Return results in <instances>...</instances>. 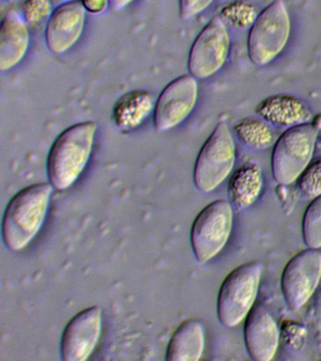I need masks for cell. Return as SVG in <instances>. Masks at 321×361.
<instances>
[{
    "instance_id": "e0dca14e",
    "label": "cell",
    "mask_w": 321,
    "mask_h": 361,
    "mask_svg": "<svg viewBox=\"0 0 321 361\" xmlns=\"http://www.w3.org/2000/svg\"><path fill=\"white\" fill-rule=\"evenodd\" d=\"M263 188V175L255 164L242 166L231 177L228 196L231 205L236 210L249 208L260 196Z\"/></svg>"
},
{
    "instance_id": "ac0fdd59",
    "label": "cell",
    "mask_w": 321,
    "mask_h": 361,
    "mask_svg": "<svg viewBox=\"0 0 321 361\" xmlns=\"http://www.w3.org/2000/svg\"><path fill=\"white\" fill-rule=\"evenodd\" d=\"M153 96L145 90H133L118 100L114 109V118L120 129L139 127L155 110Z\"/></svg>"
},
{
    "instance_id": "cb8c5ba5",
    "label": "cell",
    "mask_w": 321,
    "mask_h": 361,
    "mask_svg": "<svg viewBox=\"0 0 321 361\" xmlns=\"http://www.w3.org/2000/svg\"><path fill=\"white\" fill-rule=\"evenodd\" d=\"M214 0H179L180 17L190 20L204 13Z\"/></svg>"
},
{
    "instance_id": "30bf717a",
    "label": "cell",
    "mask_w": 321,
    "mask_h": 361,
    "mask_svg": "<svg viewBox=\"0 0 321 361\" xmlns=\"http://www.w3.org/2000/svg\"><path fill=\"white\" fill-rule=\"evenodd\" d=\"M198 98V83L193 75L179 76L159 95L154 110L155 128L166 132L176 128L193 112Z\"/></svg>"
},
{
    "instance_id": "d6986e66",
    "label": "cell",
    "mask_w": 321,
    "mask_h": 361,
    "mask_svg": "<svg viewBox=\"0 0 321 361\" xmlns=\"http://www.w3.org/2000/svg\"><path fill=\"white\" fill-rule=\"evenodd\" d=\"M234 131L244 145L256 151L269 149L275 144L274 133L262 118H242L235 124Z\"/></svg>"
},
{
    "instance_id": "52a82bcc",
    "label": "cell",
    "mask_w": 321,
    "mask_h": 361,
    "mask_svg": "<svg viewBox=\"0 0 321 361\" xmlns=\"http://www.w3.org/2000/svg\"><path fill=\"white\" fill-rule=\"evenodd\" d=\"M233 206L224 200L202 209L190 231L191 247L200 264L210 262L225 247L233 227Z\"/></svg>"
},
{
    "instance_id": "7402d4cb",
    "label": "cell",
    "mask_w": 321,
    "mask_h": 361,
    "mask_svg": "<svg viewBox=\"0 0 321 361\" xmlns=\"http://www.w3.org/2000/svg\"><path fill=\"white\" fill-rule=\"evenodd\" d=\"M222 14L228 21L241 27L253 25L258 16L253 6L241 0L230 3L222 10Z\"/></svg>"
},
{
    "instance_id": "3957f363",
    "label": "cell",
    "mask_w": 321,
    "mask_h": 361,
    "mask_svg": "<svg viewBox=\"0 0 321 361\" xmlns=\"http://www.w3.org/2000/svg\"><path fill=\"white\" fill-rule=\"evenodd\" d=\"M291 31L289 8L284 0H274L258 14L248 35V55L258 67L266 66L281 53Z\"/></svg>"
},
{
    "instance_id": "4316f807",
    "label": "cell",
    "mask_w": 321,
    "mask_h": 361,
    "mask_svg": "<svg viewBox=\"0 0 321 361\" xmlns=\"http://www.w3.org/2000/svg\"><path fill=\"white\" fill-rule=\"evenodd\" d=\"M52 1L53 3V6H54L55 8H57L59 6L75 1V0H52Z\"/></svg>"
},
{
    "instance_id": "2e32d148",
    "label": "cell",
    "mask_w": 321,
    "mask_h": 361,
    "mask_svg": "<svg viewBox=\"0 0 321 361\" xmlns=\"http://www.w3.org/2000/svg\"><path fill=\"white\" fill-rule=\"evenodd\" d=\"M205 329L198 319L183 322L169 343L166 360L198 361L204 354Z\"/></svg>"
},
{
    "instance_id": "ba28073f",
    "label": "cell",
    "mask_w": 321,
    "mask_h": 361,
    "mask_svg": "<svg viewBox=\"0 0 321 361\" xmlns=\"http://www.w3.org/2000/svg\"><path fill=\"white\" fill-rule=\"evenodd\" d=\"M230 35L221 16L208 22L191 47L188 70L196 79H207L224 67L229 55Z\"/></svg>"
},
{
    "instance_id": "8992f818",
    "label": "cell",
    "mask_w": 321,
    "mask_h": 361,
    "mask_svg": "<svg viewBox=\"0 0 321 361\" xmlns=\"http://www.w3.org/2000/svg\"><path fill=\"white\" fill-rule=\"evenodd\" d=\"M236 149L229 127L218 123L202 145L194 166V185L202 193H210L221 185L235 166Z\"/></svg>"
},
{
    "instance_id": "5b68a950",
    "label": "cell",
    "mask_w": 321,
    "mask_h": 361,
    "mask_svg": "<svg viewBox=\"0 0 321 361\" xmlns=\"http://www.w3.org/2000/svg\"><path fill=\"white\" fill-rule=\"evenodd\" d=\"M318 130L312 123L291 127L276 140L272 155L273 178L289 185L300 178L311 164Z\"/></svg>"
},
{
    "instance_id": "4fadbf2b",
    "label": "cell",
    "mask_w": 321,
    "mask_h": 361,
    "mask_svg": "<svg viewBox=\"0 0 321 361\" xmlns=\"http://www.w3.org/2000/svg\"><path fill=\"white\" fill-rule=\"evenodd\" d=\"M245 343L252 360H272L277 352L280 331L266 307L256 304L245 322Z\"/></svg>"
},
{
    "instance_id": "7a4b0ae2",
    "label": "cell",
    "mask_w": 321,
    "mask_h": 361,
    "mask_svg": "<svg viewBox=\"0 0 321 361\" xmlns=\"http://www.w3.org/2000/svg\"><path fill=\"white\" fill-rule=\"evenodd\" d=\"M97 129L94 121H85L59 135L47 159V174L53 188L64 191L77 182L91 157Z\"/></svg>"
},
{
    "instance_id": "484cf974",
    "label": "cell",
    "mask_w": 321,
    "mask_h": 361,
    "mask_svg": "<svg viewBox=\"0 0 321 361\" xmlns=\"http://www.w3.org/2000/svg\"><path fill=\"white\" fill-rule=\"evenodd\" d=\"M135 0H109V7L112 11H120L131 5Z\"/></svg>"
},
{
    "instance_id": "6da1fadb",
    "label": "cell",
    "mask_w": 321,
    "mask_h": 361,
    "mask_svg": "<svg viewBox=\"0 0 321 361\" xmlns=\"http://www.w3.org/2000/svg\"><path fill=\"white\" fill-rule=\"evenodd\" d=\"M52 186L49 183H36L11 200L2 220V238L8 250H23L37 235L46 220Z\"/></svg>"
},
{
    "instance_id": "603a6c76",
    "label": "cell",
    "mask_w": 321,
    "mask_h": 361,
    "mask_svg": "<svg viewBox=\"0 0 321 361\" xmlns=\"http://www.w3.org/2000/svg\"><path fill=\"white\" fill-rule=\"evenodd\" d=\"M298 180V188L308 199L321 196V159L310 164Z\"/></svg>"
},
{
    "instance_id": "d4e9b609",
    "label": "cell",
    "mask_w": 321,
    "mask_h": 361,
    "mask_svg": "<svg viewBox=\"0 0 321 361\" xmlns=\"http://www.w3.org/2000/svg\"><path fill=\"white\" fill-rule=\"evenodd\" d=\"M84 8L89 13L97 14L102 13L109 5V0H81Z\"/></svg>"
},
{
    "instance_id": "9a60e30c",
    "label": "cell",
    "mask_w": 321,
    "mask_h": 361,
    "mask_svg": "<svg viewBox=\"0 0 321 361\" xmlns=\"http://www.w3.org/2000/svg\"><path fill=\"white\" fill-rule=\"evenodd\" d=\"M256 113L273 126L291 127L311 123V109L301 99L287 94L269 96L258 104Z\"/></svg>"
},
{
    "instance_id": "44dd1931",
    "label": "cell",
    "mask_w": 321,
    "mask_h": 361,
    "mask_svg": "<svg viewBox=\"0 0 321 361\" xmlns=\"http://www.w3.org/2000/svg\"><path fill=\"white\" fill-rule=\"evenodd\" d=\"M52 0H26L23 5V18L32 28H39L49 22L53 13Z\"/></svg>"
},
{
    "instance_id": "5bb4252c",
    "label": "cell",
    "mask_w": 321,
    "mask_h": 361,
    "mask_svg": "<svg viewBox=\"0 0 321 361\" xmlns=\"http://www.w3.org/2000/svg\"><path fill=\"white\" fill-rule=\"evenodd\" d=\"M30 45V27L23 16L11 11L0 27V70L13 69L24 59Z\"/></svg>"
},
{
    "instance_id": "9c48e42d",
    "label": "cell",
    "mask_w": 321,
    "mask_h": 361,
    "mask_svg": "<svg viewBox=\"0 0 321 361\" xmlns=\"http://www.w3.org/2000/svg\"><path fill=\"white\" fill-rule=\"evenodd\" d=\"M321 279V252L309 247L301 251L284 267L281 292L293 310H301L314 295Z\"/></svg>"
},
{
    "instance_id": "ffe728a7",
    "label": "cell",
    "mask_w": 321,
    "mask_h": 361,
    "mask_svg": "<svg viewBox=\"0 0 321 361\" xmlns=\"http://www.w3.org/2000/svg\"><path fill=\"white\" fill-rule=\"evenodd\" d=\"M303 235L307 247H321V196L313 200L304 213Z\"/></svg>"
},
{
    "instance_id": "277c9868",
    "label": "cell",
    "mask_w": 321,
    "mask_h": 361,
    "mask_svg": "<svg viewBox=\"0 0 321 361\" xmlns=\"http://www.w3.org/2000/svg\"><path fill=\"white\" fill-rule=\"evenodd\" d=\"M263 268L261 262H247L234 269L222 282L217 309L224 326H238L255 307Z\"/></svg>"
},
{
    "instance_id": "7c38bea8",
    "label": "cell",
    "mask_w": 321,
    "mask_h": 361,
    "mask_svg": "<svg viewBox=\"0 0 321 361\" xmlns=\"http://www.w3.org/2000/svg\"><path fill=\"white\" fill-rule=\"evenodd\" d=\"M86 11L78 0L55 8L46 28L47 45L52 53L61 55L77 44L83 32Z\"/></svg>"
},
{
    "instance_id": "8fae6325",
    "label": "cell",
    "mask_w": 321,
    "mask_h": 361,
    "mask_svg": "<svg viewBox=\"0 0 321 361\" xmlns=\"http://www.w3.org/2000/svg\"><path fill=\"white\" fill-rule=\"evenodd\" d=\"M102 333V310L95 306L78 312L67 324L61 341L63 361L88 360L99 343Z\"/></svg>"
}]
</instances>
